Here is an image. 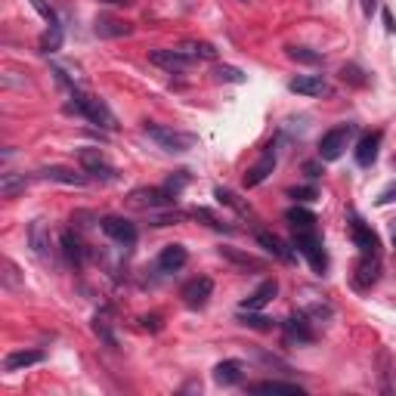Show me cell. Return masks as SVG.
Returning <instances> with one entry per match:
<instances>
[{"mask_svg": "<svg viewBox=\"0 0 396 396\" xmlns=\"http://www.w3.org/2000/svg\"><path fill=\"white\" fill-rule=\"evenodd\" d=\"M66 115H81V118H87L90 124H99L103 131H115L118 127V118H115V112L109 109V103L99 96H87V93L81 90H71V99L66 103Z\"/></svg>", "mask_w": 396, "mask_h": 396, "instance_id": "cell-1", "label": "cell"}, {"mask_svg": "<svg viewBox=\"0 0 396 396\" xmlns=\"http://www.w3.org/2000/svg\"><path fill=\"white\" fill-rule=\"evenodd\" d=\"M294 251L309 263V270L316 276H325L328 272V254H325V244H322V235L316 229H294Z\"/></svg>", "mask_w": 396, "mask_h": 396, "instance_id": "cell-2", "label": "cell"}, {"mask_svg": "<svg viewBox=\"0 0 396 396\" xmlns=\"http://www.w3.org/2000/svg\"><path fill=\"white\" fill-rule=\"evenodd\" d=\"M142 131H146V136L155 142L158 149H164V152H174V155L189 152V149L198 142L196 133L177 131V127H168V124H146Z\"/></svg>", "mask_w": 396, "mask_h": 396, "instance_id": "cell-3", "label": "cell"}, {"mask_svg": "<svg viewBox=\"0 0 396 396\" xmlns=\"http://www.w3.org/2000/svg\"><path fill=\"white\" fill-rule=\"evenodd\" d=\"M353 133H356V124H337L331 131L322 133L319 140V161H337L344 152H347Z\"/></svg>", "mask_w": 396, "mask_h": 396, "instance_id": "cell-4", "label": "cell"}, {"mask_svg": "<svg viewBox=\"0 0 396 396\" xmlns=\"http://www.w3.org/2000/svg\"><path fill=\"white\" fill-rule=\"evenodd\" d=\"M127 205L140 207V211H164V207L177 205V196H170L164 186H140L127 196Z\"/></svg>", "mask_w": 396, "mask_h": 396, "instance_id": "cell-5", "label": "cell"}, {"mask_svg": "<svg viewBox=\"0 0 396 396\" xmlns=\"http://www.w3.org/2000/svg\"><path fill=\"white\" fill-rule=\"evenodd\" d=\"M350 235H353V244L359 248V257H381V239L378 233L359 217L356 211H350Z\"/></svg>", "mask_w": 396, "mask_h": 396, "instance_id": "cell-6", "label": "cell"}, {"mask_svg": "<svg viewBox=\"0 0 396 396\" xmlns=\"http://www.w3.org/2000/svg\"><path fill=\"white\" fill-rule=\"evenodd\" d=\"M78 161H81V170L90 179H115V168L105 161V155L99 149H81L78 152Z\"/></svg>", "mask_w": 396, "mask_h": 396, "instance_id": "cell-7", "label": "cell"}, {"mask_svg": "<svg viewBox=\"0 0 396 396\" xmlns=\"http://www.w3.org/2000/svg\"><path fill=\"white\" fill-rule=\"evenodd\" d=\"M211 294H214V282L207 276H196V279H189V282L183 285V291H179V298H183V304L189 307V309H201L211 300Z\"/></svg>", "mask_w": 396, "mask_h": 396, "instance_id": "cell-8", "label": "cell"}, {"mask_svg": "<svg viewBox=\"0 0 396 396\" xmlns=\"http://www.w3.org/2000/svg\"><path fill=\"white\" fill-rule=\"evenodd\" d=\"M99 229H103L105 235H109L112 242H118V244H131L136 242V226L127 217H115V214H109V217H103L99 220Z\"/></svg>", "mask_w": 396, "mask_h": 396, "instance_id": "cell-9", "label": "cell"}, {"mask_svg": "<svg viewBox=\"0 0 396 396\" xmlns=\"http://www.w3.org/2000/svg\"><path fill=\"white\" fill-rule=\"evenodd\" d=\"M272 170H276V149L266 146L263 155L257 158V164H251V168L244 170V186H248V189H254V186H261L263 179L272 174Z\"/></svg>", "mask_w": 396, "mask_h": 396, "instance_id": "cell-10", "label": "cell"}, {"mask_svg": "<svg viewBox=\"0 0 396 396\" xmlns=\"http://www.w3.org/2000/svg\"><path fill=\"white\" fill-rule=\"evenodd\" d=\"M149 62L164 71H186L192 66V59L179 47L177 50H152V53H149Z\"/></svg>", "mask_w": 396, "mask_h": 396, "instance_id": "cell-11", "label": "cell"}, {"mask_svg": "<svg viewBox=\"0 0 396 396\" xmlns=\"http://www.w3.org/2000/svg\"><path fill=\"white\" fill-rule=\"evenodd\" d=\"M38 179H50V183H62V186H87L90 177L87 174H75L71 168H62V164H50V168H41Z\"/></svg>", "mask_w": 396, "mask_h": 396, "instance_id": "cell-12", "label": "cell"}, {"mask_svg": "<svg viewBox=\"0 0 396 396\" xmlns=\"http://www.w3.org/2000/svg\"><path fill=\"white\" fill-rule=\"evenodd\" d=\"M282 328H285L288 344H313L316 341V335H313V328H309V322H307L304 313H291L282 322Z\"/></svg>", "mask_w": 396, "mask_h": 396, "instance_id": "cell-13", "label": "cell"}, {"mask_svg": "<svg viewBox=\"0 0 396 396\" xmlns=\"http://www.w3.org/2000/svg\"><path fill=\"white\" fill-rule=\"evenodd\" d=\"M381 140H384V133H381V131H372V133H365L362 140L356 142V164H359V168H372V164L378 161Z\"/></svg>", "mask_w": 396, "mask_h": 396, "instance_id": "cell-14", "label": "cell"}, {"mask_svg": "<svg viewBox=\"0 0 396 396\" xmlns=\"http://www.w3.org/2000/svg\"><path fill=\"white\" fill-rule=\"evenodd\" d=\"M244 381V365L239 359H223V362L214 365V384L220 387H235Z\"/></svg>", "mask_w": 396, "mask_h": 396, "instance_id": "cell-15", "label": "cell"}, {"mask_svg": "<svg viewBox=\"0 0 396 396\" xmlns=\"http://www.w3.org/2000/svg\"><path fill=\"white\" fill-rule=\"evenodd\" d=\"M378 279H381V257H359L356 272H353V285L372 288Z\"/></svg>", "mask_w": 396, "mask_h": 396, "instance_id": "cell-16", "label": "cell"}, {"mask_svg": "<svg viewBox=\"0 0 396 396\" xmlns=\"http://www.w3.org/2000/svg\"><path fill=\"white\" fill-rule=\"evenodd\" d=\"M28 244H31L34 257L38 261H50V233L44 226V220H31V226H28Z\"/></svg>", "mask_w": 396, "mask_h": 396, "instance_id": "cell-17", "label": "cell"}, {"mask_svg": "<svg viewBox=\"0 0 396 396\" xmlns=\"http://www.w3.org/2000/svg\"><path fill=\"white\" fill-rule=\"evenodd\" d=\"M288 90L300 93V96H322V93H328V84L322 75H298L288 84Z\"/></svg>", "mask_w": 396, "mask_h": 396, "instance_id": "cell-18", "label": "cell"}, {"mask_svg": "<svg viewBox=\"0 0 396 396\" xmlns=\"http://www.w3.org/2000/svg\"><path fill=\"white\" fill-rule=\"evenodd\" d=\"M279 294V282L276 279H266V282H261V288H257L251 298H244L239 309H263V307H270L272 304V298Z\"/></svg>", "mask_w": 396, "mask_h": 396, "instance_id": "cell-19", "label": "cell"}, {"mask_svg": "<svg viewBox=\"0 0 396 396\" xmlns=\"http://www.w3.org/2000/svg\"><path fill=\"white\" fill-rule=\"evenodd\" d=\"M257 244H261V248H266L272 257H276V261H282V263H291V261H294V251L288 248V244L279 239V235L266 233V229H257Z\"/></svg>", "mask_w": 396, "mask_h": 396, "instance_id": "cell-20", "label": "cell"}, {"mask_svg": "<svg viewBox=\"0 0 396 396\" xmlns=\"http://www.w3.org/2000/svg\"><path fill=\"white\" fill-rule=\"evenodd\" d=\"M186 261H189V251L183 248V244H168V248L158 254V270L161 272H177L183 270Z\"/></svg>", "mask_w": 396, "mask_h": 396, "instance_id": "cell-21", "label": "cell"}, {"mask_svg": "<svg viewBox=\"0 0 396 396\" xmlns=\"http://www.w3.org/2000/svg\"><path fill=\"white\" fill-rule=\"evenodd\" d=\"M38 362H44V350H16L3 359V372H22Z\"/></svg>", "mask_w": 396, "mask_h": 396, "instance_id": "cell-22", "label": "cell"}, {"mask_svg": "<svg viewBox=\"0 0 396 396\" xmlns=\"http://www.w3.org/2000/svg\"><path fill=\"white\" fill-rule=\"evenodd\" d=\"M59 244H62V254H66V261L71 266H84V261H87V251H84V244L78 235H71V233H62L59 235Z\"/></svg>", "mask_w": 396, "mask_h": 396, "instance_id": "cell-23", "label": "cell"}, {"mask_svg": "<svg viewBox=\"0 0 396 396\" xmlns=\"http://www.w3.org/2000/svg\"><path fill=\"white\" fill-rule=\"evenodd\" d=\"M93 31H96L99 38H124V34L133 31V25L131 22H118V19H109V16H99Z\"/></svg>", "mask_w": 396, "mask_h": 396, "instance_id": "cell-24", "label": "cell"}, {"mask_svg": "<svg viewBox=\"0 0 396 396\" xmlns=\"http://www.w3.org/2000/svg\"><path fill=\"white\" fill-rule=\"evenodd\" d=\"M285 220L291 223V229H316V223H319L309 207H300V205L288 207V211H285Z\"/></svg>", "mask_w": 396, "mask_h": 396, "instance_id": "cell-25", "label": "cell"}, {"mask_svg": "<svg viewBox=\"0 0 396 396\" xmlns=\"http://www.w3.org/2000/svg\"><path fill=\"white\" fill-rule=\"evenodd\" d=\"M25 186H28V177L25 174H3L0 177V196L3 198H16V196H22L25 192Z\"/></svg>", "mask_w": 396, "mask_h": 396, "instance_id": "cell-26", "label": "cell"}, {"mask_svg": "<svg viewBox=\"0 0 396 396\" xmlns=\"http://www.w3.org/2000/svg\"><path fill=\"white\" fill-rule=\"evenodd\" d=\"M254 393H291V396H304V387L291 384V381H261V384L251 387Z\"/></svg>", "mask_w": 396, "mask_h": 396, "instance_id": "cell-27", "label": "cell"}, {"mask_svg": "<svg viewBox=\"0 0 396 396\" xmlns=\"http://www.w3.org/2000/svg\"><path fill=\"white\" fill-rule=\"evenodd\" d=\"M179 50H183L189 59H217V47L207 44V41H183Z\"/></svg>", "mask_w": 396, "mask_h": 396, "instance_id": "cell-28", "label": "cell"}, {"mask_svg": "<svg viewBox=\"0 0 396 396\" xmlns=\"http://www.w3.org/2000/svg\"><path fill=\"white\" fill-rule=\"evenodd\" d=\"M239 325H248V328H257V331H272L276 322L261 316V309H239Z\"/></svg>", "mask_w": 396, "mask_h": 396, "instance_id": "cell-29", "label": "cell"}, {"mask_svg": "<svg viewBox=\"0 0 396 396\" xmlns=\"http://www.w3.org/2000/svg\"><path fill=\"white\" fill-rule=\"evenodd\" d=\"M220 257L235 266H242V270H263V261H257V257H251V254H242V251H235V248H220Z\"/></svg>", "mask_w": 396, "mask_h": 396, "instance_id": "cell-30", "label": "cell"}, {"mask_svg": "<svg viewBox=\"0 0 396 396\" xmlns=\"http://www.w3.org/2000/svg\"><path fill=\"white\" fill-rule=\"evenodd\" d=\"M214 198L220 201V205H226V207H233L235 214H242V217H251V207L244 205V201L235 196L233 189H223V186H217V189H214Z\"/></svg>", "mask_w": 396, "mask_h": 396, "instance_id": "cell-31", "label": "cell"}, {"mask_svg": "<svg viewBox=\"0 0 396 396\" xmlns=\"http://www.w3.org/2000/svg\"><path fill=\"white\" fill-rule=\"evenodd\" d=\"M285 56L294 62H304V66H319L322 62L319 50H309V47H285Z\"/></svg>", "mask_w": 396, "mask_h": 396, "instance_id": "cell-32", "label": "cell"}, {"mask_svg": "<svg viewBox=\"0 0 396 396\" xmlns=\"http://www.w3.org/2000/svg\"><path fill=\"white\" fill-rule=\"evenodd\" d=\"M62 47V22L59 25H50L47 28V34L41 38V44H38V50L44 56H50V53H56V50Z\"/></svg>", "mask_w": 396, "mask_h": 396, "instance_id": "cell-33", "label": "cell"}, {"mask_svg": "<svg viewBox=\"0 0 396 396\" xmlns=\"http://www.w3.org/2000/svg\"><path fill=\"white\" fill-rule=\"evenodd\" d=\"M90 328H93V335H96V337H99V341H103V344H105V347H112V350H115V347H118V337H115V335H112V328H109V322H105V319H103V316H96V319H93V325H90Z\"/></svg>", "mask_w": 396, "mask_h": 396, "instance_id": "cell-34", "label": "cell"}, {"mask_svg": "<svg viewBox=\"0 0 396 396\" xmlns=\"http://www.w3.org/2000/svg\"><path fill=\"white\" fill-rule=\"evenodd\" d=\"M214 78L223 81V84H244V81H248L244 71L235 68V66H217V68H214Z\"/></svg>", "mask_w": 396, "mask_h": 396, "instance_id": "cell-35", "label": "cell"}, {"mask_svg": "<svg viewBox=\"0 0 396 396\" xmlns=\"http://www.w3.org/2000/svg\"><path fill=\"white\" fill-rule=\"evenodd\" d=\"M186 186H189V170H174V174L168 177V183H164V189L179 198V192H183Z\"/></svg>", "mask_w": 396, "mask_h": 396, "instance_id": "cell-36", "label": "cell"}, {"mask_svg": "<svg viewBox=\"0 0 396 396\" xmlns=\"http://www.w3.org/2000/svg\"><path fill=\"white\" fill-rule=\"evenodd\" d=\"M341 81H344V84H353V87H365V84H369V78L362 75V68L350 62V66L341 68Z\"/></svg>", "mask_w": 396, "mask_h": 396, "instance_id": "cell-37", "label": "cell"}, {"mask_svg": "<svg viewBox=\"0 0 396 396\" xmlns=\"http://www.w3.org/2000/svg\"><path fill=\"white\" fill-rule=\"evenodd\" d=\"M196 217H198V220H205L207 226H211V229H217V233H235L233 226H226V223H220L217 217H214V214L207 211V207H196Z\"/></svg>", "mask_w": 396, "mask_h": 396, "instance_id": "cell-38", "label": "cell"}, {"mask_svg": "<svg viewBox=\"0 0 396 396\" xmlns=\"http://www.w3.org/2000/svg\"><path fill=\"white\" fill-rule=\"evenodd\" d=\"M28 3H31L34 10H38L41 16H44V22H47V25H59V16H56V10L47 3V0H28Z\"/></svg>", "mask_w": 396, "mask_h": 396, "instance_id": "cell-39", "label": "cell"}, {"mask_svg": "<svg viewBox=\"0 0 396 396\" xmlns=\"http://www.w3.org/2000/svg\"><path fill=\"white\" fill-rule=\"evenodd\" d=\"M288 198H294V201H316L319 198V192H316V186H294V189H288Z\"/></svg>", "mask_w": 396, "mask_h": 396, "instance_id": "cell-40", "label": "cell"}, {"mask_svg": "<svg viewBox=\"0 0 396 396\" xmlns=\"http://www.w3.org/2000/svg\"><path fill=\"white\" fill-rule=\"evenodd\" d=\"M16 272H19L16 263H13V261H3V282H6V288H19V285H22Z\"/></svg>", "mask_w": 396, "mask_h": 396, "instance_id": "cell-41", "label": "cell"}, {"mask_svg": "<svg viewBox=\"0 0 396 396\" xmlns=\"http://www.w3.org/2000/svg\"><path fill=\"white\" fill-rule=\"evenodd\" d=\"M186 214H179V211H174V214H155L152 217V226H170V223H179Z\"/></svg>", "mask_w": 396, "mask_h": 396, "instance_id": "cell-42", "label": "cell"}, {"mask_svg": "<svg viewBox=\"0 0 396 396\" xmlns=\"http://www.w3.org/2000/svg\"><path fill=\"white\" fill-rule=\"evenodd\" d=\"M257 359H261L263 365H270V369H288V365L282 362V359H279V356H272V353H263V350H257ZM288 372H291V369H288Z\"/></svg>", "mask_w": 396, "mask_h": 396, "instance_id": "cell-43", "label": "cell"}, {"mask_svg": "<svg viewBox=\"0 0 396 396\" xmlns=\"http://www.w3.org/2000/svg\"><path fill=\"white\" fill-rule=\"evenodd\" d=\"M390 201H396V183L387 186V189L381 192L378 198H374V205H378V207H384V205H390Z\"/></svg>", "mask_w": 396, "mask_h": 396, "instance_id": "cell-44", "label": "cell"}, {"mask_svg": "<svg viewBox=\"0 0 396 396\" xmlns=\"http://www.w3.org/2000/svg\"><path fill=\"white\" fill-rule=\"evenodd\" d=\"M304 174H307L309 179H319V177H322V168H319V161H307V164H304Z\"/></svg>", "mask_w": 396, "mask_h": 396, "instance_id": "cell-45", "label": "cell"}, {"mask_svg": "<svg viewBox=\"0 0 396 396\" xmlns=\"http://www.w3.org/2000/svg\"><path fill=\"white\" fill-rule=\"evenodd\" d=\"M142 325L152 328V331H158V328H161V316H142Z\"/></svg>", "mask_w": 396, "mask_h": 396, "instance_id": "cell-46", "label": "cell"}, {"mask_svg": "<svg viewBox=\"0 0 396 396\" xmlns=\"http://www.w3.org/2000/svg\"><path fill=\"white\" fill-rule=\"evenodd\" d=\"M359 3H362V13H365V16H374V10H378V0H359Z\"/></svg>", "mask_w": 396, "mask_h": 396, "instance_id": "cell-47", "label": "cell"}, {"mask_svg": "<svg viewBox=\"0 0 396 396\" xmlns=\"http://www.w3.org/2000/svg\"><path fill=\"white\" fill-rule=\"evenodd\" d=\"M384 25H387V31H396V22H393V13L390 10H384Z\"/></svg>", "mask_w": 396, "mask_h": 396, "instance_id": "cell-48", "label": "cell"}, {"mask_svg": "<svg viewBox=\"0 0 396 396\" xmlns=\"http://www.w3.org/2000/svg\"><path fill=\"white\" fill-rule=\"evenodd\" d=\"M99 3H105V6H127L131 0H99Z\"/></svg>", "mask_w": 396, "mask_h": 396, "instance_id": "cell-49", "label": "cell"}, {"mask_svg": "<svg viewBox=\"0 0 396 396\" xmlns=\"http://www.w3.org/2000/svg\"><path fill=\"white\" fill-rule=\"evenodd\" d=\"M393 168H396V155H393Z\"/></svg>", "mask_w": 396, "mask_h": 396, "instance_id": "cell-50", "label": "cell"}]
</instances>
